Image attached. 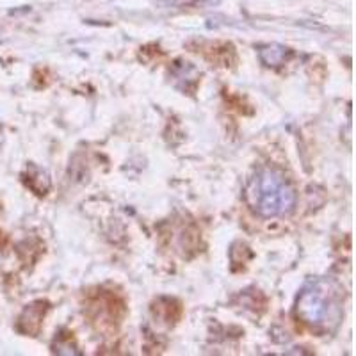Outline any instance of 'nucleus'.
Wrapping results in <instances>:
<instances>
[{"mask_svg": "<svg viewBox=\"0 0 356 356\" xmlns=\"http://www.w3.org/2000/svg\"><path fill=\"white\" fill-rule=\"evenodd\" d=\"M248 205L262 218L287 216L296 207V191L280 171L260 170L246 189Z\"/></svg>", "mask_w": 356, "mask_h": 356, "instance_id": "f257e3e1", "label": "nucleus"}, {"mask_svg": "<svg viewBox=\"0 0 356 356\" xmlns=\"http://www.w3.org/2000/svg\"><path fill=\"white\" fill-rule=\"evenodd\" d=\"M296 316L310 328L328 330L332 324L339 323L342 312L335 292H332L330 285L324 282H316L305 289L298 298Z\"/></svg>", "mask_w": 356, "mask_h": 356, "instance_id": "f03ea898", "label": "nucleus"}, {"mask_svg": "<svg viewBox=\"0 0 356 356\" xmlns=\"http://www.w3.org/2000/svg\"><path fill=\"white\" fill-rule=\"evenodd\" d=\"M170 77L173 81V86L184 93L193 95L202 81V73L196 66H193L187 61H177L170 70Z\"/></svg>", "mask_w": 356, "mask_h": 356, "instance_id": "7ed1b4c3", "label": "nucleus"}, {"mask_svg": "<svg viewBox=\"0 0 356 356\" xmlns=\"http://www.w3.org/2000/svg\"><path fill=\"white\" fill-rule=\"evenodd\" d=\"M47 312H49V303L47 301H34V303L27 305L24 312H22V316L18 317V332L31 337L38 335Z\"/></svg>", "mask_w": 356, "mask_h": 356, "instance_id": "20e7f679", "label": "nucleus"}, {"mask_svg": "<svg viewBox=\"0 0 356 356\" xmlns=\"http://www.w3.org/2000/svg\"><path fill=\"white\" fill-rule=\"evenodd\" d=\"M91 312L95 321L113 324L123 316V303H120L113 294H100L91 305Z\"/></svg>", "mask_w": 356, "mask_h": 356, "instance_id": "39448f33", "label": "nucleus"}, {"mask_svg": "<svg viewBox=\"0 0 356 356\" xmlns=\"http://www.w3.org/2000/svg\"><path fill=\"white\" fill-rule=\"evenodd\" d=\"M24 182L38 196H44L50 191L49 175H47V171L38 168L36 164H29L27 171L24 175Z\"/></svg>", "mask_w": 356, "mask_h": 356, "instance_id": "423d86ee", "label": "nucleus"}, {"mask_svg": "<svg viewBox=\"0 0 356 356\" xmlns=\"http://www.w3.org/2000/svg\"><path fill=\"white\" fill-rule=\"evenodd\" d=\"M260 61L264 63L269 68H280L282 65L289 61V57L292 56V52L282 44H266V47H260L259 50Z\"/></svg>", "mask_w": 356, "mask_h": 356, "instance_id": "0eeeda50", "label": "nucleus"}, {"mask_svg": "<svg viewBox=\"0 0 356 356\" xmlns=\"http://www.w3.org/2000/svg\"><path fill=\"white\" fill-rule=\"evenodd\" d=\"M154 314L162 323L175 324L180 319V316H182V308H180L178 301L170 300V298H161L159 301H155Z\"/></svg>", "mask_w": 356, "mask_h": 356, "instance_id": "6e6552de", "label": "nucleus"}, {"mask_svg": "<svg viewBox=\"0 0 356 356\" xmlns=\"http://www.w3.org/2000/svg\"><path fill=\"white\" fill-rule=\"evenodd\" d=\"M203 56L209 59L211 63L218 66H230L232 63L235 61V52H234V47L232 44H214V49L212 50H202Z\"/></svg>", "mask_w": 356, "mask_h": 356, "instance_id": "1a4fd4ad", "label": "nucleus"}, {"mask_svg": "<svg viewBox=\"0 0 356 356\" xmlns=\"http://www.w3.org/2000/svg\"><path fill=\"white\" fill-rule=\"evenodd\" d=\"M73 333H68V335H59V339L56 340V346H54V351L57 355H79L77 346L73 344Z\"/></svg>", "mask_w": 356, "mask_h": 356, "instance_id": "9d476101", "label": "nucleus"}]
</instances>
